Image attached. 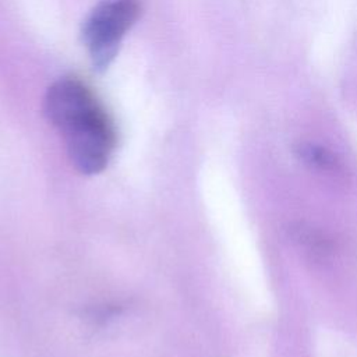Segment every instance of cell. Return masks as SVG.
<instances>
[{
	"instance_id": "6da1fadb",
	"label": "cell",
	"mask_w": 357,
	"mask_h": 357,
	"mask_svg": "<svg viewBox=\"0 0 357 357\" xmlns=\"http://www.w3.org/2000/svg\"><path fill=\"white\" fill-rule=\"evenodd\" d=\"M45 112L79 173L96 174L107 166L116 146L114 126L84 82L75 78L56 81L47 89Z\"/></svg>"
},
{
	"instance_id": "7a4b0ae2",
	"label": "cell",
	"mask_w": 357,
	"mask_h": 357,
	"mask_svg": "<svg viewBox=\"0 0 357 357\" xmlns=\"http://www.w3.org/2000/svg\"><path fill=\"white\" fill-rule=\"evenodd\" d=\"M139 11L138 0H103L85 18L82 42L96 70H105L113 61Z\"/></svg>"
}]
</instances>
